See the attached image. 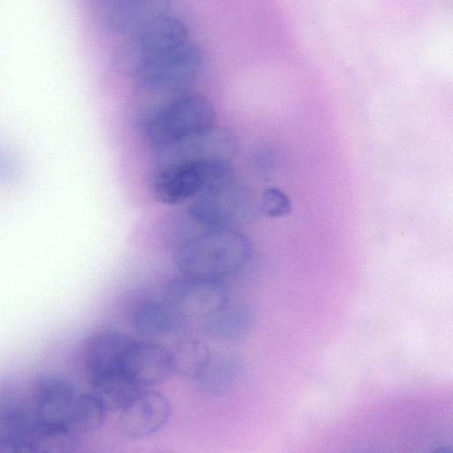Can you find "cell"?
Instances as JSON below:
<instances>
[{"label":"cell","instance_id":"14","mask_svg":"<svg viewBox=\"0 0 453 453\" xmlns=\"http://www.w3.org/2000/svg\"><path fill=\"white\" fill-rule=\"evenodd\" d=\"M185 319L165 299L141 301L134 309L131 322L145 337H163L178 332Z\"/></svg>","mask_w":453,"mask_h":453},{"label":"cell","instance_id":"2","mask_svg":"<svg viewBox=\"0 0 453 453\" xmlns=\"http://www.w3.org/2000/svg\"><path fill=\"white\" fill-rule=\"evenodd\" d=\"M201 47L188 41L145 67L133 81L135 96L164 106L190 91L203 64Z\"/></svg>","mask_w":453,"mask_h":453},{"label":"cell","instance_id":"19","mask_svg":"<svg viewBox=\"0 0 453 453\" xmlns=\"http://www.w3.org/2000/svg\"><path fill=\"white\" fill-rule=\"evenodd\" d=\"M259 210L271 218L282 217L291 211L288 196L278 188H267L261 198Z\"/></svg>","mask_w":453,"mask_h":453},{"label":"cell","instance_id":"5","mask_svg":"<svg viewBox=\"0 0 453 453\" xmlns=\"http://www.w3.org/2000/svg\"><path fill=\"white\" fill-rule=\"evenodd\" d=\"M214 120L211 100L189 91L141 127L145 141L155 150L213 125Z\"/></svg>","mask_w":453,"mask_h":453},{"label":"cell","instance_id":"1","mask_svg":"<svg viewBox=\"0 0 453 453\" xmlns=\"http://www.w3.org/2000/svg\"><path fill=\"white\" fill-rule=\"evenodd\" d=\"M252 257L250 239L238 229H209L175 250L183 275L223 280L242 271Z\"/></svg>","mask_w":453,"mask_h":453},{"label":"cell","instance_id":"3","mask_svg":"<svg viewBox=\"0 0 453 453\" xmlns=\"http://www.w3.org/2000/svg\"><path fill=\"white\" fill-rule=\"evenodd\" d=\"M185 23L167 14L127 35L116 48L113 63L134 80L145 67L188 41Z\"/></svg>","mask_w":453,"mask_h":453},{"label":"cell","instance_id":"8","mask_svg":"<svg viewBox=\"0 0 453 453\" xmlns=\"http://www.w3.org/2000/svg\"><path fill=\"white\" fill-rule=\"evenodd\" d=\"M164 298L185 319H202L229 300L223 280L183 274L166 284Z\"/></svg>","mask_w":453,"mask_h":453},{"label":"cell","instance_id":"15","mask_svg":"<svg viewBox=\"0 0 453 453\" xmlns=\"http://www.w3.org/2000/svg\"><path fill=\"white\" fill-rule=\"evenodd\" d=\"M242 374V361L234 355L223 354L211 358L205 369L195 380L197 389L203 394L219 395L233 388Z\"/></svg>","mask_w":453,"mask_h":453},{"label":"cell","instance_id":"6","mask_svg":"<svg viewBox=\"0 0 453 453\" xmlns=\"http://www.w3.org/2000/svg\"><path fill=\"white\" fill-rule=\"evenodd\" d=\"M237 150L234 133L213 124L154 152L159 166L173 163L230 164Z\"/></svg>","mask_w":453,"mask_h":453},{"label":"cell","instance_id":"9","mask_svg":"<svg viewBox=\"0 0 453 453\" xmlns=\"http://www.w3.org/2000/svg\"><path fill=\"white\" fill-rule=\"evenodd\" d=\"M171 414L170 402L163 394L143 388L119 411V426L125 436L141 439L165 426Z\"/></svg>","mask_w":453,"mask_h":453},{"label":"cell","instance_id":"13","mask_svg":"<svg viewBox=\"0 0 453 453\" xmlns=\"http://www.w3.org/2000/svg\"><path fill=\"white\" fill-rule=\"evenodd\" d=\"M256 314L253 308L242 301H227L202 319L200 328L206 336L223 342L245 337L253 329Z\"/></svg>","mask_w":453,"mask_h":453},{"label":"cell","instance_id":"16","mask_svg":"<svg viewBox=\"0 0 453 453\" xmlns=\"http://www.w3.org/2000/svg\"><path fill=\"white\" fill-rule=\"evenodd\" d=\"M173 373L182 378H198L211 357L208 345L199 339H188L177 343L170 350Z\"/></svg>","mask_w":453,"mask_h":453},{"label":"cell","instance_id":"4","mask_svg":"<svg viewBox=\"0 0 453 453\" xmlns=\"http://www.w3.org/2000/svg\"><path fill=\"white\" fill-rule=\"evenodd\" d=\"M259 209L251 191L234 173L205 187L186 210L204 227L238 229L250 222Z\"/></svg>","mask_w":453,"mask_h":453},{"label":"cell","instance_id":"18","mask_svg":"<svg viewBox=\"0 0 453 453\" xmlns=\"http://www.w3.org/2000/svg\"><path fill=\"white\" fill-rule=\"evenodd\" d=\"M209 228L202 226L187 210L171 214L164 222L162 237L167 246L177 250Z\"/></svg>","mask_w":453,"mask_h":453},{"label":"cell","instance_id":"11","mask_svg":"<svg viewBox=\"0 0 453 453\" xmlns=\"http://www.w3.org/2000/svg\"><path fill=\"white\" fill-rule=\"evenodd\" d=\"M121 371L141 389L158 385L173 373L170 350L154 342L133 339L125 351Z\"/></svg>","mask_w":453,"mask_h":453},{"label":"cell","instance_id":"7","mask_svg":"<svg viewBox=\"0 0 453 453\" xmlns=\"http://www.w3.org/2000/svg\"><path fill=\"white\" fill-rule=\"evenodd\" d=\"M232 171L230 164L173 163L157 166L153 192L157 200L175 206L189 202L203 188Z\"/></svg>","mask_w":453,"mask_h":453},{"label":"cell","instance_id":"12","mask_svg":"<svg viewBox=\"0 0 453 453\" xmlns=\"http://www.w3.org/2000/svg\"><path fill=\"white\" fill-rule=\"evenodd\" d=\"M132 338L115 330L104 329L91 334L82 353V365L88 382L123 373L121 365Z\"/></svg>","mask_w":453,"mask_h":453},{"label":"cell","instance_id":"17","mask_svg":"<svg viewBox=\"0 0 453 453\" xmlns=\"http://www.w3.org/2000/svg\"><path fill=\"white\" fill-rule=\"evenodd\" d=\"M88 383L90 388L88 393L107 411H119L141 390L121 372Z\"/></svg>","mask_w":453,"mask_h":453},{"label":"cell","instance_id":"10","mask_svg":"<svg viewBox=\"0 0 453 453\" xmlns=\"http://www.w3.org/2000/svg\"><path fill=\"white\" fill-rule=\"evenodd\" d=\"M172 5V0H103L98 15L106 30L127 35L170 14Z\"/></svg>","mask_w":453,"mask_h":453}]
</instances>
